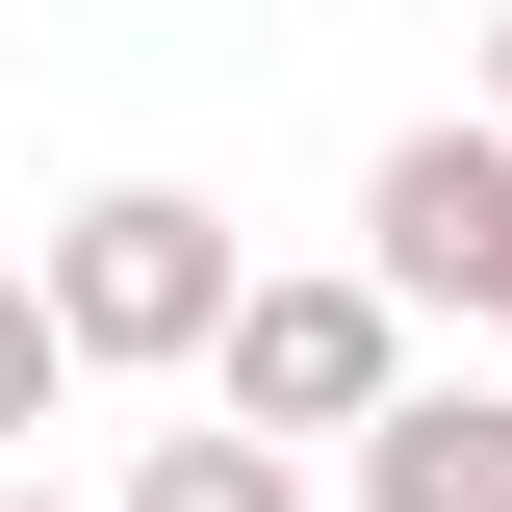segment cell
<instances>
[{
    "instance_id": "1",
    "label": "cell",
    "mask_w": 512,
    "mask_h": 512,
    "mask_svg": "<svg viewBox=\"0 0 512 512\" xmlns=\"http://www.w3.org/2000/svg\"><path fill=\"white\" fill-rule=\"evenodd\" d=\"M52 359L77 384H180V359H231V308H256V256H231V205L205 180H103V205H52Z\"/></svg>"
},
{
    "instance_id": "2",
    "label": "cell",
    "mask_w": 512,
    "mask_h": 512,
    "mask_svg": "<svg viewBox=\"0 0 512 512\" xmlns=\"http://www.w3.org/2000/svg\"><path fill=\"white\" fill-rule=\"evenodd\" d=\"M205 410H231L256 461L282 436H384V410H410V308H384V282H256L231 359H205Z\"/></svg>"
},
{
    "instance_id": "3",
    "label": "cell",
    "mask_w": 512,
    "mask_h": 512,
    "mask_svg": "<svg viewBox=\"0 0 512 512\" xmlns=\"http://www.w3.org/2000/svg\"><path fill=\"white\" fill-rule=\"evenodd\" d=\"M359 282L384 308H487L512 333V128H384V180H359Z\"/></svg>"
},
{
    "instance_id": "4",
    "label": "cell",
    "mask_w": 512,
    "mask_h": 512,
    "mask_svg": "<svg viewBox=\"0 0 512 512\" xmlns=\"http://www.w3.org/2000/svg\"><path fill=\"white\" fill-rule=\"evenodd\" d=\"M359 512H512V384H410L359 436Z\"/></svg>"
},
{
    "instance_id": "5",
    "label": "cell",
    "mask_w": 512,
    "mask_h": 512,
    "mask_svg": "<svg viewBox=\"0 0 512 512\" xmlns=\"http://www.w3.org/2000/svg\"><path fill=\"white\" fill-rule=\"evenodd\" d=\"M128 512H308V487H282V461L205 410V436H154V461H128Z\"/></svg>"
},
{
    "instance_id": "6",
    "label": "cell",
    "mask_w": 512,
    "mask_h": 512,
    "mask_svg": "<svg viewBox=\"0 0 512 512\" xmlns=\"http://www.w3.org/2000/svg\"><path fill=\"white\" fill-rule=\"evenodd\" d=\"M52 384H77L52 359V282H0V436H52Z\"/></svg>"
},
{
    "instance_id": "7",
    "label": "cell",
    "mask_w": 512,
    "mask_h": 512,
    "mask_svg": "<svg viewBox=\"0 0 512 512\" xmlns=\"http://www.w3.org/2000/svg\"><path fill=\"white\" fill-rule=\"evenodd\" d=\"M487 128H512V0H487Z\"/></svg>"
},
{
    "instance_id": "8",
    "label": "cell",
    "mask_w": 512,
    "mask_h": 512,
    "mask_svg": "<svg viewBox=\"0 0 512 512\" xmlns=\"http://www.w3.org/2000/svg\"><path fill=\"white\" fill-rule=\"evenodd\" d=\"M0 512H52V487H0Z\"/></svg>"
}]
</instances>
